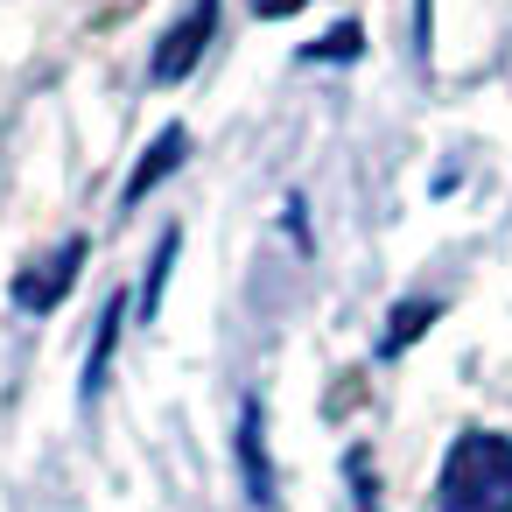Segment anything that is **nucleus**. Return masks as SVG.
<instances>
[{
	"label": "nucleus",
	"mask_w": 512,
	"mask_h": 512,
	"mask_svg": "<svg viewBox=\"0 0 512 512\" xmlns=\"http://www.w3.org/2000/svg\"><path fill=\"white\" fill-rule=\"evenodd\" d=\"M120 323H127V302L113 295L106 309H99V323H92V351H85V400H99L106 393V372H113V351H120Z\"/></svg>",
	"instance_id": "nucleus-6"
},
{
	"label": "nucleus",
	"mask_w": 512,
	"mask_h": 512,
	"mask_svg": "<svg viewBox=\"0 0 512 512\" xmlns=\"http://www.w3.org/2000/svg\"><path fill=\"white\" fill-rule=\"evenodd\" d=\"M358 50H365V29H358V22H337L330 36H316V43L302 50V64H351Z\"/></svg>",
	"instance_id": "nucleus-8"
},
{
	"label": "nucleus",
	"mask_w": 512,
	"mask_h": 512,
	"mask_svg": "<svg viewBox=\"0 0 512 512\" xmlns=\"http://www.w3.org/2000/svg\"><path fill=\"white\" fill-rule=\"evenodd\" d=\"M78 274H85V239H64L50 260L22 267L8 295H15V309H22V316H50V309H64V295L78 288Z\"/></svg>",
	"instance_id": "nucleus-3"
},
{
	"label": "nucleus",
	"mask_w": 512,
	"mask_h": 512,
	"mask_svg": "<svg viewBox=\"0 0 512 512\" xmlns=\"http://www.w3.org/2000/svg\"><path fill=\"white\" fill-rule=\"evenodd\" d=\"M435 512H512V435L463 428L442 456Z\"/></svg>",
	"instance_id": "nucleus-1"
},
{
	"label": "nucleus",
	"mask_w": 512,
	"mask_h": 512,
	"mask_svg": "<svg viewBox=\"0 0 512 512\" xmlns=\"http://www.w3.org/2000/svg\"><path fill=\"white\" fill-rule=\"evenodd\" d=\"M232 449H239V477H246V498H253L260 512H274V463H267V414H260V400H253V393L239 400V435H232Z\"/></svg>",
	"instance_id": "nucleus-4"
},
{
	"label": "nucleus",
	"mask_w": 512,
	"mask_h": 512,
	"mask_svg": "<svg viewBox=\"0 0 512 512\" xmlns=\"http://www.w3.org/2000/svg\"><path fill=\"white\" fill-rule=\"evenodd\" d=\"M183 155H190V134H183V127H162V134L148 141L141 169L127 176V204H141V197H148V190H155L162 176H176V169H183Z\"/></svg>",
	"instance_id": "nucleus-5"
},
{
	"label": "nucleus",
	"mask_w": 512,
	"mask_h": 512,
	"mask_svg": "<svg viewBox=\"0 0 512 512\" xmlns=\"http://www.w3.org/2000/svg\"><path fill=\"white\" fill-rule=\"evenodd\" d=\"M435 316H442V302H428V295L400 302V309L386 316V330H379V358H400V351H407V344H414V337H421Z\"/></svg>",
	"instance_id": "nucleus-7"
},
{
	"label": "nucleus",
	"mask_w": 512,
	"mask_h": 512,
	"mask_svg": "<svg viewBox=\"0 0 512 512\" xmlns=\"http://www.w3.org/2000/svg\"><path fill=\"white\" fill-rule=\"evenodd\" d=\"M176 232H162V246H155V260H148V288H141V316H155L162 309V288H169V267H176Z\"/></svg>",
	"instance_id": "nucleus-9"
},
{
	"label": "nucleus",
	"mask_w": 512,
	"mask_h": 512,
	"mask_svg": "<svg viewBox=\"0 0 512 512\" xmlns=\"http://www.w3.org/2000/svg\"><path fill=\"white\" fill-rule=\"evenodd\" d=\"M302 8H309V0H253L260 22H288V15H302Z\"/></svg>",
	"instance_id": "nucleus-10"
},
{
	"label": "nucleus",
	"mask_w": 512,
	"mask_h": 512,
	"mask_svg": "<svg viewBox=\"0 0 512 512\" xmlns=\"http://www.w3.org/2000/svg\"><path fill=\"white\" fill-rule=\"evenodd\" d=\"M218 43V0H190V15L155 43V64H148V78L155 85H183L197 64H204V50Z\"/></svg>",
	"instance_id": "nucleus-2"
}]
</instances>
